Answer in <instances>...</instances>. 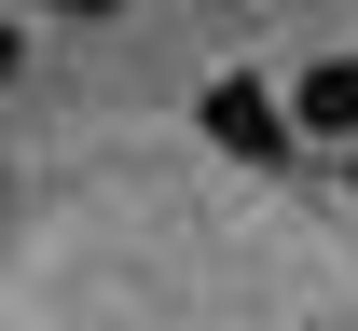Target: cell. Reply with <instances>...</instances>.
<instances>
[{
	"label": "cell",
	"instance_id": "277c9868",
	"mask_svg": "<svg viewBox=\"0 0 358 331\" xmlns=\"http://www.w3.org/2000/svg\"><path fill=\"white\" fill-rule=\"evenodd\" d=\"M14 55H28V42H14V28H0V83H14Z\"/></svg>",
	"mask_w": 358,
	"mask_h": 331
},
{
	"label": "cell",
	"instance_id": "7a4b0ae2",
	"mask_svg": "<svg viewBox=\"0 0 358 331\" xmlns=\"http://www.w3.org/2000/svg\"><path fill=\"white\" fill-rule=\"evenodd\" d=\"M289 125L303 139H358V55H317L303 83H289Z\"/></svg>",
	"mask_w": 358,
	"mask_h": 331
},
{
	"label": "cell",
	"instance_id": "3957f363",
	"mask_svg": "<svg viewBox=\"0 0 358 331\" xmlns=\"http://www.w3.org/2000/svg\"><path fill=\"white\" fill-rule=\"evenodd\" d=\"M28 14H124V0H28Z\"/></svg>",
	"mask_w": 358,
	"mask_h": 331
},
{
	"label": "cell",
	"instance_id": "6da1fadb",
	"mask_svg": "<svg viewBox=\"0 0 358 331\" xmlns=\"http://www.w3.org/2000/svg\"><path fill=\"white\" fill-rule=\"evenodd\" d=\"M193 125H207V152H234V166H289V152H303V125H289V97H275L262 69H221V83L193 97Z\"/></svg>",
	"mask_w": 358,
	"mask_h": 331
},
{
	"label": "cell",
	"instance_id": "5b68a950",
	"mask_svg": "<svg viewBox=\"0 0 358 331\" xmlns=\"http://www.w3.org/2000/svg\"><path fill=\"white\" fill-rule=\"evenodd\" d=\"M345 152H358V139H345Z\"/></svg>",
	"mask_w": 358,
	"mask_h": 331
}]
</instances>
